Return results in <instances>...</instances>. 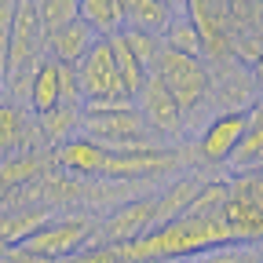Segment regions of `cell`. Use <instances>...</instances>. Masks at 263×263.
<instances>
[{
  "instance_id": "obj_25",
  "label": "cell",
  "mask_w": 263,
  "mask_h": 263,
  "mask_svg": "<svg viewBox=\"0 0 263 263\" xmlns=\"http://www.w3.org/2000/svg\"><path fill=\"white\" fill-rule=\"evenodd\" d=\"M59 84H62V106H84V91H81L77 66H62L59 62Z\"/></svg>"
},
{
  "instance_id": "obj_15",
  "label": "cell",
  "mask_w": 263,
  "mask_h": 263,
  "mask_svg": "<svg viewBox=\"0 0 263 263\" xmlns=\"http://www.w3.org/2000/svg\"><path fill=\"white\" fill-rule=\"evenodd\" d=\"M37 132H41V139L55 154L59 146H66L77 136H84V106H59V110L37 117Z\"/></svg>"
},
{
  "instance_id": "obj_29",
  "label": "cell",
  "mask_w": 263,
  "mask_h": 263,
  "mask_svg": "<svg viewBox=\"0 0 263 263\" xmlns=\"http://www.w3.org/2000/svg\"><path fill=\"white\" fill-rule=\"evenodd\" d=\"M252 77H256V84H263V55L256 59V73H252Z\"/></svg>"
},
{
  "instance_id": "obj_22",
  "label": "cell",
  "mask_w": 263,
  "mask_h": 263,
  "mask_svg": "<svg viewBox=\"0 0 263 263\" xmlns=\"http://www.w3.org/2000/svg\"><path fill=\"white\" fill-rule=\"evenodd\" d=\"M164 48L168 51H179V55H197L201 59V37H197V29H194V22H190V15H186V4H179V11H176V18H172V26L164 29Z\"/></svg>"
},
{
  "instance_id": "obj_11",
  "label": "cell",
  "mask_w": 263,
  "mask_h": 263,
  "mask_svg": "<svg viewBox=\"0 0 263 263\" xmlns=\"http://www.w3.org/2000/svg\"><path fill=\"white\" fill-rule=\"evenodd\" d=\"M51 157H55V164H59L66 176L91 179V176H103V172H106L110 150H106V146H99V143H95V139H88V136H77L73 143L59 146Z\"/></svg>"
},
{
  "instance_id": "obj_28",
  "label": "cell",
  "mask_w": 263,
  "mask_h": 263,
  "mask_svg": "<svg viewBox=\"0 0 263 263\" xmlns=\"http://www.w3.org/2000/svg\"><path fill=\"white\" fill-rule=\"evenodd\" d=\"M245 256H249V249H241V245H223V249L194 256L190 263H245Z\"/></svg>"
},
{
  "instance_id": "obj_9",
  "label": "cell",
  "mask_w": 263,
  "mask_h": 263,
  "mask_svg": "<svg viewBox=\"0 0 263 263\" xmlns=\"http://www.w3.org/2000/svg\"><path fill=\"white\" fill-rule=\"evenodd\" d=\"M252 124L249 110H223L219 117L209 121V128L201 132V143H197V154H201L209 164H223L234 157V150L241 146L245 132Z\"/></svg>"
},
{
  "instance_id": "obj_33",
  "label": "cell",
  "mask_w": 263,
  "mask_h": 263,
  "mask_svg": "<svg viewBox=\"0 0 263 263\" xmlns=\"http://www.w3.org/2000/svg\"><path fill=\"white\" fill-rule=\"evenodd\" d=\"M183 263H190V259H183Z\"/></svg>"
},
{
  "instance_id": "obj_23",
  "label": "cell",
  "mask_w": 263,
  "mask_h": 263,
  "mask_svg": "<svg viewBox=\"0 0 263 263\" xmlns=\"http://www.w3.org/2000/svg\"><path fill=\"white\" fill-rule=\"evenodd\" d=\"M37 15H41L44 33H55V29H62V26H70V22L81 18V0H41Z\"/></svg>"
},
{
  "instance_id": "obj_27",
  "label": "cell",
  "mask_w": 263,
  "mask_h": 263,
  "mask_svg": "<svg viewBox=\"0 0 263 263\" xmlns=\"http://www.w3.org/2000/svg\"><path fill=\"white\" fill-rule=\"evenodd\" d=\"M62 263H124V259L114 245H88V249L73 252L70 259H62Z\"/></svg>"
},
{
  "instance_id": "obj_13",
  "label": "cell",
  "mask_w": 263,
  "mask_h": 263,
  "mask_svg": "<svg viewBox=\"0 0 263 263\" xmlns=\"http://www.w3.org/2000/svg\"><path fill=\"white\" fill-rule=\"evenodd\" d=\"M176 11H179V4H168V0H124V29L164 37Z\"/></svg>"
},
{
  "instance_id": "obj_8",
  "label": "cell",
  "mask_w": 263,
  "mask_h": 263,
  "mask_svg": "<svg viewBox=\"0 0 263 263\" xmlns=\"http://www.w3.org/2000/svg\"><path fill=\"white\" fill-rule=\"evenodd\" d=\"M77 73H81L84 106H91V103H121V99H128L124 88H121V77H117V59H114L110 41H95V48L77 66Z\"/></svg>"
},
{
  "instance_id": "obj_19",
  "label": "cell",
  "mask_w": 263,
  "mask_h": 263,
  "mask_svg": "<svg viewBox=\"0 0 263 263\" xmlns=\"http://www.w3.org/2000/svg\"><path fill=\"white\" fill-rule=\"evenodd\" d=\"M26 103H29V110L37 114V117H44V114H51V110L62 106V84H59V62L55 59H44L37 66Z\"/></svg>"
},
{
  "instance_id": "obj_6",
  "label": "cell",
  "mask_w": 263,
  "mask_h": 263,
  "mask_svg": "<svg viewBox=\"0 0 263 263\" xmlns=\"http://www.w3.org/2000/svg\"><path fill=\"white\" fill-rule=\"evenodd\" d=\"M157 227V197H136V201L117 205L103 223L95 227L91 245H128Z\"/></svg>"
},
{
  "instance_id": "obj_32",
  "label": "cell",
  "mask_w": 263,
  "mask_h": 263,
  "mask_svg": "<svg viewBox=\"0 0 263 263\" xmlns=\"http://www.w3.org/2000/svg\"><path fill=\"white\" fill-rule=\"evenodd\" d=\"M256 252H259V259H263V245H259V249H256Z\"/></svg>"
},
{
  "instance_id": "obj_1",
  "label": "cell",
  "mask_w": 263,
  "mask_h": 263,
  "mask_svg": "<svg viewBox=\"0 0 263 263\" xmlns=\"http://www.w3.org/2000/svg\"><path fill=\"white\" fill-rule=\"evenodd\" d=\"M234 245L223 212H186L128 245H114L124 263H183L201 252Z\"/></svg>"
},
{
  "instance_id": "obj_26",
  "label": "cell",
  "mask_w": 263,
  "mask_h": 263,
  "mask_svg": "<svg viewBox=\"0 0 263 263\" xmlns=\"http://www.w3.org/2000/svg\"><path fill=\"white\" fill-rule=\"evenodd\" d=\"M11 26H15V4H11V0H0V81H4V70H8Z\"/></svg>"
},
{
  "instance_id": "obj_12",
  "label": "cell",
  "mask_w": 263,
  "mask_h": 263,
  "mask_svg": "<svg viewBox=\"0 0 263 263\" xmlns=\"http://www.w3.org/2000/svg\"><path fill=\"white\" fill-rule=\"evenodd\" d=\"M95 41H99V37L77 18V22H70V26L48 33V37H44V55L55 59V62H62V66H81L84 55L95 48Z\"/></svg>"
},
{
  "instance_id": "obj_14",
  "label": "cell",
  "mask_w": 263,
  "mask_h": 263,
  "mask_svg": "<svg viewBox=\"0 0 263 263\" xmlns=\"http://www.w3.org/2000/svg\"><path fill=\"white\" fill-rule=\"evenodd\" d=\"M55 216L44 209V205H15L11 212H4L0 216V241L4 245H22V241H29L33 234H37L41 227H48Z\"/></svg>"
},
{
  "instance_id": "obj_20",
  "label": "cell",
  "mask_w": 263,
  "mask_h": 263,
  "mask_svg": "<svg viewBox=\"0 0 263 263\" xmlns=\"http://www.w3.org/2000/svg\"><path fill=\"white\" fill-rule=\"evenodd\" d=\"M110 48H114V59H117V77H121V88L128 99H139L146 81H150V70L139 62V55L128 48L124 33H117V37H110Z\"/></svg>"
},
{
  "instance_id": "obj_30",
  "label": "cell",
  "mask_w": 263,
  "mask_h": 263,
  "mask_svg": "<svg viewBox=\"0 0 263 263\" xmlns=\"http://www.w3.org/2000/svg\"><path fill=\"white\" fill-rule=\"evenodd\" d=\"M245 263H263V259H259V252H256V249H249V256H245Z\"/></svg>"
},
{
  "instance_id": "obj_16",
  "label": "cell",
  "mask_w": 263,
  "mask_h": 263,
  "mask_svg": "<svg viewBox=\"0 0 263 263\" xmlns=\"http://www.w3.org/2000/svg\"><path fill=\"white\" fill-rule=\"evenodd\" d=\"M201 190H205V179H197V176H183V179L168 183V186L157 194V227H164V223L186 216Z\"/></svg>"
},
{
  "instance_id": "obj_4",
  "label": "cell",
  "mask_w": 263,
  "mask_h": 263,
  "mask_svg": "<svg viewBox=\"0 0 263 263\" xmlns=\"http://www.w3.org/2000/svg\"><path fill=\"white\" fill-rule=\"evenodd\" d=\"M154 77L172 91V99L179 103L183 114L197 110L205 103V95H209V66L197 55H179V51L164 48L157 66H154Z\"/></svg>"
},
{
  "instance_id": "obj_10",
  "label": "cell",
  "mask_w": 263,
  "mask_h": 263,
  "mask_svg": "<svg viewBox=\"0 0 263 263\" xmlns=\"http://www.w3.org/2000/svg\"><path fill=\"white\" fill-rule=\"evenodd\" d=\"M136 106L143 110V117H146V124H150V132L157 139H176L179 132H183V110H179V103L172 99V91L164 88L154 73H150V81H146V88H143V95L136 99Z\"/></svg>"
},
{
  "instance_id": "obj_18",
  "label": "cell",
  "mask_w": 263,
  "mask_h": 263,
  "mask_svg": "<svg viewBox=\"0 0 263 263\" xmlns=\"http://www.w3.org/2000/svg\"><path fill=\"white\" fill-rule=\"evenodd\" d=\"M81 22L99 41L124 33V0H81Z\"/></svg>"
},
{
  "instance_id": "obj_31",
  "label": "cell",
  "mask_w": 263,
  "mask_h": 263,
  "mask_svg": "<svg viewBox=\"0 0 263 263\" xmlns=\"http://www.w3.org/2000/svg\"><path fill=\"white\" fill-rule=\"evenodd\" d=\"M4 91H8V88H4V81H0V106H4V103H8V99H4Z\"/></svg>"
},
{
  "instance_id": "obj_24",
  "label": "cell",
  "mask_w": 263,
  "mask_h": 263,
  "mask_svg": "<svg viewBox=\"0 0 263 263\" xmlns=\"http://www.w3.org/2000/svg\"><path fill=\"white\" fill-rule=\"evenodd\" d=\"M124 41H128L132 51L139 55V62L154 73V66H157V59H161V51H164V41H161V37H150V33H136V29H124Z\"/></svg>"
},
{
  "instance_id": "obj_21",
  "label": "cell",
  "mask_w": 263,
  "mask_h": 263,
  "mask_svg": "<svg viewBox=\"0 0 263 263\" xmlns=\"http://www.w3.org/2000/svg\"><path fill=\"white\" fill-rule=\"evenodd\" d=\"M48 168V161L41 150H22L8 161H0V190H15V186H26L33 183L41 172Z\"/></svg>"
},
{
  "instance_id": "obj_17",
  "label": "cell",
  "mask_w": 263,
  "mask_h": 263,
  "mask_svg": "<svg viewBox=\"0 0 263 263\" xmlns=\"http://www.w3.org/2000/svg\"><path fill=\"white\" fill-rule=\"evenodd\" d=\"M33 132H37V128L29 124V117H26L22 106H15V103L0 106V161H8V157L29 150Z\"/></svg>"
},
{
  "instance_id": "obj_7",
  "label": "cell",
  "mask_w": 263,
  "mask_h": 263,
  "mask_svg": "<svg viewBox=\"0 0 263 263\" xmlns=\"http://www.w3.org/2000/svg\"><path fill=\"white\" fill-rule=\"evenodd\" d=\"M186 15L201 37V55H209L212 62H227L234 59V29H230V4L219 0H190Z\"/></svg>"
},
{
  "instance_id": "obj_2",
  "label": "cell",
  "mask_w": 263,
  "mask_h": 263,
  "mask_svg": "<svg viewBox=\"0 0 263 263\" xmlns=\"http://www.w3.org/2000/svg\"><path fill=\"white\" fill-rule=\"evenodd\" d=\"M84 136L106 146L110 154H139V150H157V136L150 132L143 110L121 99V103H91L84 106Z\"/></svg>"
},
{
  "instance_id": "obj_3",
  "label": "cell",
  "mask_w": 263,
  "mask_h": 263,
  "mask_svg": "<svg viewBox=\"0 0 263 263\" xmlns=\"http://www.w3.org/2000/svg\"><path fill=\"white\" fill-rule=\"evenodd\" d=\"M95 219L84 216V212H70V216H59L51 219L48 227H41L37 234H33L29 241L15 245L29 256H37V259H48V263H62V259H70L73 252L88 249L91 238H95Z\"/></svg>"
},
{
  "instance_id": "obj_5",
  "label": "cell",
  "mask_w": 263,
  "mask_h": 263,
  "mask_svg": "<svg viewBox=\"0 0 263 263\" xmlns=\"http://www.w3.org/2000/svg\"><path fill=\"white\" fill-rule=\"evenodd\" d=\"M223 216H227L234 245H241V241L263 245V172H252V176H241L230 183Z\"/></svg>"
}]
</instances>
